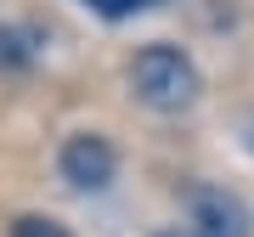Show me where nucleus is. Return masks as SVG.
<instances>
[{"label": "nucleus", "mask_w": 254, "mask_h": 237, "mask_svg": "<svg viewBox=\"0 0 254 237\" xmlns=\"http://www.w3.org/2000/svg\"><path fill=\"white\" fill-rule=\"evenodd\" d=\"M130 91H136L153 113H181L198 102L203 79H198V62L175 46H141L136 62H130Z\"/></svg>", "instance_id": "nucleus-1"}, {"label": "nucleus", "mask_w": 254, "mask_h": 237, "mask_svg": "<svg viewBox=\"0 0 254 237\" xmlns=\"http://www.w3.org/2000/svg\"><path fill=\"white\" fill-rule=\"evenodd\" d=\"M57 164H63V181H68V186H79V192H102V186L119 175V153H113L102 136H68Z\"/></svg>", "instance_id": "nucleus-2"}, {"label": "nucleus", "mask_w": 254, "mask_h": 237, "mask_svg": "<svg viewBox=\"0 0 254 237\" xmlns=\"http://www.w3.org/2000/svg\"><path fill=\"white\" fill-rule=\"evenodd\" d=\"M192 215H198V226L215 232V237H249V209L232 198V192L198 186V192H192Z\"/></svg>", "instance_id": "nucleus-3"}, {"label": "nucleus", "mask_w": 254, "mask_h": 237, "mask_svg": "<svg viewBox=\"0 0 254 237\" xmlns=\"http://www.w3.org/2000/svg\"><path fill=\"white\" fill-rule=\"evenodd\" d=\"M11 237H68V226H57V220H40V215H23Z\"/></svg>", "instance_id": "nucleus-4"}, {"label": "nucleus", "mask_w": 254, "mask_h": 237, "mask_svg": "<svg viewBox=\"0 0 254 237\" xmlns=\"http://www.w3.org/2000/svg\"><path fill=\"white\" fill-rule=\"evenodd\" d=\"M91 11H102V17H130V11H147L158 6V0H85Z\"/></svg>", "instance_id": "nucleus-5"}, {"label": "nucleus", "mask_w": 254, "mask_h": 237, "mask_svg": "<svg viewBox=\"0 0 254 237\" xmlns=\"http://www.w3.org/2000/svg\"><path fill=\"white\" fill-rule=\"evenodd\" d=\"M0 62H6V68H23L28 62V46H23L17 34H0Z\"/></svg>", "instance_id": "nucleus-6"}, {"label": "nucleus", "mask_w": 254, "mask_h": 237, "mask_svg": "<svg viewBox=\"0 0 254 237\" xmlns=\"http://www.w3.org/2000/svg\"><path fill=\"white\" fill-rule=\"evenodd\" d=\"M164 237H215V232H203L198 220H192V226H175V232H164Z\"/></svg>", "instance_id": "nucleus-7"}]
</instances>
